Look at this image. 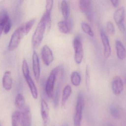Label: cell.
<instances>
[{
    "label": "cell",
    "instance_id": "cell-1",
    "mask_svg": "<svg viewBox=\"0 0 126 126\" xmlns=\"http://www.w3.org/2000/svg\"><path fill=\"white\" fill-rule=\"evenodd\" d=\"M47 27L46 18L43 15L32 38V44L34 49L37 48L42 43Z\"/></svg>",
    "mask_w": 126,
    "mask_h": 126
},
{
    "label": "cell",
    "instance_id": "cell-2",
    "mask_svg": "<svg viewBox=\"0 0 126 126\" xmlns=\"http://www.w3.org/2000/svg\"><path fill=\"white\" fill-rule=\"evenodd\" d=\"M84 100L83 94L80 92L78 95L73 118L74 126H81L83 112L84 108Z\"/></svg>",
    "mask_w": 126,
    "mask_h": 126
},
{
    "label": "cell",
    "instance_id": "cell-3",
    "mask_svg": "<svg viewBox=\"0 0 126 126\" xmlns=\"http://www.w3.org/2000/svg\"><path fill=\"white\" fill-rule=\"evenodd\" d=\"M61 69L60 66H58L54 68L51 71L46 84V93L49 98H52L54 95V87L57 75Z\"/></svg>",
    "mask_w": 126,
    "mask_h": 126
},
{
    "label": "cell",
    "instance_id": "cell-4",
    "mask_svg": "<svg viewBox=\"0 0 126 126\" xmlns=\"http://www.w3.org/2000/svg\"><path fill=\"white\" fill-rule=\"evenodd\" d=\"M73 48L75 50V60L78 64L81 63L84 56V50L82 40L79 36H76L73 39Z\"/></svg>",
    "mask_w": 126,
    "mask_h": 126
},
{
    "label": "cell",
    "instance_id": "cell-5",
    "mask_svg": "<svg viewBox=\"0 0 126 126\" xmlns=\"http://www.w3.org/2000/svg\"><path fill=\"white\" fill-rule=\"evenodd\" d=\"M126 9L124 7L118 8L114 12V18L119 29L122 32L125 31V19Z\"/></svg>",
    "mask_w": 126,
    "mask_h": 126
},
{
    "label": "cell",
    "instance_id": "cell-6",
    "mask_svg": "<svg viewBox=\"0 0 126 126\" xmlns=\"http://www.w3.org/2000/svg\"><path fill=\"white\" fill-rule=\"evenodd\" d=\"M24 36L20 27H18L12 35L8 46V50L10 51H12L17 49L21 39Z\"/></svg>",
    "mask_w": 126,
    "mask_h": 126
},
{
    "label": "cell",
    "instance_id": "cell-7",
    "mask_svg": "<svg viewBox=\"0 0 126 126\" xmlns=\"http://www.w3.org/2000/svg\"><path fill=\"white\" fill-rule=\"evenodd\" d=\"M41 55L42 60L46 66H49L54 60L53 53L47 45H44L43 47L41 50Z\"/></svg>",
    "mask_w": 126,
    "mask_h": 126
},
{
    "label": "cell",
    "instance_id": "cell-8",
    "mask_svg": "<svg viewBox=\"0 0 126 126\" xmlns=\"http://www.w3.org/2000/svg\"><path fill=\"white\" fill-rule=\"evenodd\" d=\"M22 109L20 117L21 126H31L32 117L30 108L28 106H25Z\"/></svg>",
    "mask_w": 126,
    "mask_h": 126
},
{
    "label": "cell",
    "instance_id": "cell-9",
    "mask_svg": "<svg viewBox=\"0 0 126 126\" xmlns=\"http://www.w3.org/2000/svg\"><path fill=\"white\" fill-rule=\"evenodd\" d=\"M79 7L80 10L85 13L89 20L92 19V3L89 0H81L79 1Z\"/></svg>",
    "mask_w": 126,
    "mask_h": 126
},
{
    "label": "cell",
    "instance_id": "cell-10",
    "mask_svg": "<svg viewBox=\"0 0 126 126\" xmlns=\"http://www.w3.org/2000/svg\"><path fill=\"white\" fill-rule=\"evenodd\" d=\"M32 65L35 78L36 80L38 82L40 77V66L38 55L35 51L33 52L32 54Z\"/></svg>",
    "mask_w": 126,
    "mask_h": 126
},
{
    "label": "cell",
    "instance_id": "cell-11",
    "mask_svg": "<svg viewBox=\"0 0 126 126\" xmlns=\"http://www.w3.org/2000/svg\"><path fill=\"white\" fill-rule=\"evenodd\" d=\"M112 89L115 95H120L124 90V84L123 80L120 77L116 76L113 78L112 81Z\"/></svg>",
    "mask_w": 126,
    "mask_h": 126
},
{
    "label": "cell",
    "instance_id": "cell-12",
    "mask_svg": "<svg viewBox=\"0 0 126 126\" xmlns=\"http://www.w3.org/2000/svg\"><path fill=\"white\" fill-rule=\"evenodd\" d=\"M41 117L44 126H47L49 122V110L48 106L45 100L42 99L41 102Z\"/></svg>",
    "mask_w": 126,
    "mask_h": 126
},
{
    "label": "cell",
    "instance_id": "cell-13",
    "mask_svg": "<svg viewBox=\"0 0 126 126\" xmlns=\"http://www.w3.org/2000/svg\"><path fill=\"white\" fill-rule=\"evenodd\" d=\"M100 36L102 43L104 47V54L105 58H108L111 55V47L109 40L107 35L103 30H101L100 32Z\"/></svg>",
    "mask_w": 126,
    "mask_h": 126
},
{
    "label": "cell",
    "instance_id": "cell-14",
    "mask_svg": "<svg viewBox=\"0 0 126 126\" xmlns=\"http://www.w3.org/2000/svg\"><path fill=\"white\" fill-rule=\"evenodd\" d=\"M29 87L31 94L33 98L37 99L38 97V92L37 87L30 75L24 77Z\"/></svg>",
    "mask_w": 126,
    "mask_h": 126
},
{
    "label": "cell",
    "instance_id": "cell-15",
    "mask_svg": "<svg viewBox=\"0 0 126 126\" xmlns=\"http://www.w3.org/2000/svg\"><path fill=\"white\" fill-rule=\"evenodd\" d=\"M71 25L72 23L67 19L58 22V27L61 32L63 34H68L71 30Z\"/></svg>",
    "mask_w": 126,
    "mask_h": 126
},
{
    "label": "cell",
    "instance_id": "cell-16",
    "mask_svg": "<svg viewBox=\"0 0 126 126\" xmlns=\"http://www.w3.org/2000/svg\"><path fill=\"white\" fill-rule=\"evenodd\" d=\"M116 51L117 57L121 60H123L126 57V50L122 42L117 40L115 41Z\"/></svg>",
    "mask_w": 126,
    "mask_h": 126
},
{
    "label": "cell",
    "instance_id": "cell-17",
    "mask_svg": "<svg viewBox=\"0 0 126 126\" xmlns=\"http://www.w3.org/2000/svg\"><path fill=\"white\" fill-rule=\"evenodd\" d=\"M2 84L4 88L6 90L8 91L12 89V79L10 72L7 71L4 73L2 79Z\"/></svg>",
    "mask_w": 126,
    "mask_h": 126
},
{
    "label": "cell",
    "instance_id": "cell-18",
    "mask_svg": "<svg viewBox=\"0 0 126 126\" xmlns=\"http://www.w3.org/2000/svg\"><path fill=\"white\" fill-rule=\"evenodd\" d=\"M36 21L35 18H33L23 24L19 27L21 32L23 33L24 36L26 35L29 32L32 26H34Z\"/></svg>",
    "mask_w": 126,
    "mask_h": 126
},
{
    "label": "cell",
    "instance_id": "cell-19",
    "mask_svg": "<svg viewBox=\"0 0 126 126\" xmlns=\"http://www.w3.org/2000/svg\"><path fill=\"white\" fill-rule=\"evenodd\" d=\"M10 20L9 16L6 12L3 10L0 13V37L1 36L5 25Z\"/></svg>",
    "mask_w": 126,
    "mask_h": 126
},
{
    "label": "cell",
    "instance_id": "cell-20",
    "mask_svg": "<svg viewBox=\"0 0 126 126\" xmlns=\"http://www.w3.org/2000/svg\"><path fill=\"white\" fill-rule=\"evenodd\" d=\"M72 92V88L70 85H67L64 87L63 90V96L61 100V105L63 107L65 105L67 101L70 97Z\"/></svg>",
    "mask_w": 126,
    "mask_h": 126
},
{
    "label": "cell",
    "instance_id": "cell-21",
    "mask_svg": "<svg viewBox=\"0 0 126 126\" xmlns=\"http://www.w3.org/2000/svg\"><path fill=\"white\" fill-rule=\"evenodd\" d=\"M61 9L63 17L65 20H67L69 16L70 10L69 4L67 1H62L61 4Z\"/></svg>",
    "mask_w": 126,
    "mask_h": 126
},
{
    "label": "cell",
    "instance_id": "cell-22",
    "mask_svg": "<svg viewBox=\"0 0 126 126\" xmlns=\"http://www.w3.org/2000/svg\"><path fill=\"white\" fill-rule=\"evenodd\" d=\"M25 99L21 93L17 94L15 100V104L17 108L22 109L25 106Z\"/></svg>",
    "mask_w": 126,
    "mask_h": 126
},
{
    "label": "cell",
    "instance_id": "cell-23",
    "mask_svg": "<svg viewBox=\"0 0 126 126\" xmlns=\"http://www.w3.org/2000/svg\"><path fill=\"white\" fill-rule=\"evenodd\" d=\"M70 79L72 84L75 86H78L80 84L81 77L78 72H73L71 75Z\"/></svg>",
    "mask_w": 126,
    "mask_h": 126
},
{
    "label": "cell",
    "instance_id": "cell-24",
    "mask_svg": "<svg viewBox=\"0 0 126 126\" xmlns=\"http://www.w3.org/2000/svg\"><path fill=\"white\" fill-rule=\"evenodd\" d=\"M81 24V29L84 32L90 37H93L94 36V32L88 23L85 22H82Z\"/></svg>",
    "mask_w": 126,
    "mask_h": 126
},
{
    "label": "cell",
    "instance_id": "cell-25",
    "mask_svg": "<svg viewBox=\"0 0 126 126\" xmlns=\"http://www.w3.org/2000/svg\"><path fill=\"white\" fill-rule=\"evenodd\" d=\"M21 113L16 111L13 114L12 116V126H19L20 120Z\"/></svg>",
    "mask_w": 126,
    "mask_h": 126
},
{
    "label": "cell",
    "instance_id": "cell-26",
    "mask_svg": "<svg viewBox=\"0 0 126 126\" xmlns=\"http://www.w3.org/2000/svg\"><path fill=\"white\" fill-rule=\"evenodd\" d=\"M22 69L23 74L24 77L30 75L28 63H27V61L26 59H24L23 60Z\"/></svg>",
    "mask_w": 126,
    "mask_h": 126
},
{
    "label": "cell",
    "instance_id": "cell-27",
    "mask_svg": "<svg viewBox=\"0 0 126 126\" xmlns=\"http://www.w3.org/2000/svg\"><path fill=\"white\" fill-rule=\"evenodd\" d=\"M110 112L112 116L114 118L118 119L120 118V114L119 111L115 107L111 106L110 108Z\"/></svg>",
    "mask_w": 126,
    "mask_h": 126
},
{
    "label": "cell",
    "instance_id": "cell-28",
    "mask_svg": "<svg viewBox=\"0 0 126 126\" xmlns=\"http://www.w3.org/2000/svg\"><path fill=\"white\" fill-rule=\"evenodd\" d=\"M90 80V76L89 69V66H87L86 68V74H85L86 87L87 91H89V89Z\"/></svg>",
    "mask_w": 126,
    "mask_h": 126
},
{
    "label": "cell",
    "instance_id": "cell-29",
    "mask_svg": "<svg viewBox=\"0 0 126 126\" xmlns=\"http://www.w3.org/2000/svg\"><path fill=\"white\" fill-rule=\"evenodd\" d=\"M107 28L108 32L110 35H113L115 33V29L114 24L112 22H111V21H108L107 24Z\"/></svg>",
    "mask_w": 126,
    "mask_h": 126
},
{
    "label": "cell",
    "instance_id": "cell-30",
    "mask_svg": "<svg viewBox=\"0 0 126 126\" xmlns=\"http://www.w3.org/2000/svg\"><path fill=\"white\" fill-rule=\"evenodd\" d=\"M12 26V23L10 19L8 21L4 27V32L5 34H6L9 32Z\"/></svg>",
    "mask_w": 126,
    "mask_h": 126
},
{
    "label": "cell",
    "instance_id": "cell-31",
    "mask_svg": "<svg viewBox=\"0 0 126 126\" xmlns=\"http://www.w3.org/2000/svg\"><path fill=\"white\" fill-rule=\"evenodd\" d=\"M111 2L114 7H117L119 5V1L118 0H111Z\"/></svg>",
    "mask_w": 126,
    "mask_h": 126
},
{
    "label": "cell",
    "instance_id": "cell-32",
    "mask_svg": "<svg viewBox=\"0 0 126 126\" xmlns=\"http://www.w3.org/2000/svg\"><path fill=\"white\" fill-rule=\"evenodd\" d=\"M63 126H67V125L66 124H64Z\"/></svg>",
    "mask_w": 126,
    "mask_h": 126
},
{
    "label": "cell",
    "instance_id": "cell-33",
    "mask_svg": "<svg viewBox=\"0 0 126 126\" xmlns=\"http://www.w3.org/2000/svg\"><path fill=\"white\" fill-rule=\"evenodd\" d=\"M110 126H113V125H112V124H110Z\"/></svg>",
    "mask_w": 126,
    "mask_h": 126
},
{
    "label": "cell",
    "instance_id": "cell-34",
    "mask_svg": "<svg viewBox=\"0 0 126 126\" xmlns=\"http://www.w3.org/2000/svg\"><path fill=\"white\" fill-rule=\"evenodd\" d=\"M125 82H126V79H125Z\"/></svg>",
    "mask_w": 126,
    "mask_h": 126
},
{
    "label": "cell",
    "instance_id": "cell-35",
    "mask_svg": "<svg viewBox=\"0 0 126 126\" xmlns=\"http://www.w3.org/2000/svg\"></svg>",
    "mask_w": 126,
    "mask_h": 126
}]
</instances>
